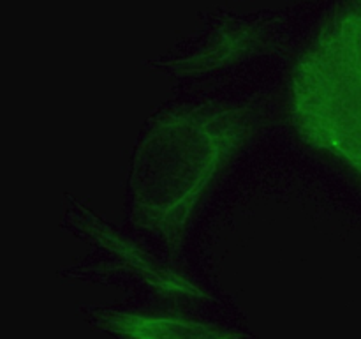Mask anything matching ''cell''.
<instances>
[{
    "label": "cell",
    "instance_id": "1",
    "mask_svg": "<svg viewBox=\"0 0 361 339\" xmlns=\"http://www.w3.org/2000/svg\"><path fill=\"white\" fill-rule=\"evenodd\" d=\"M254 127L256 119L243 108L171 109L157 117L130 165L134 225L178 244L196 203Z\"/></svg>",
    "mask_w": 361,
    "mask_h": 339
},
{
    "label": "cell",
    "instance_id": "2",
    "mask_svg": "<svg viewBox=\"0 0 361 339\" xmlns=\"http://www.w3.org/2000/svg\"><path fill=\"white\" fill-rule=\"evenodd\" d=\"M88 320L116 339H249L238 331L180 316L87 307Z\"/></svg>",
    "mask_w": 361,
    "mask_h": 339
},
{
    "label": "cell",
    "instance_id": "3",
    "mask_svg": "<svg viewBox=\"0 0 361 339\" xmlns=\"http://www.w3.org/2000/svg\"><path fill=\"white\" fill-rule=\"evenodd\" d=\"M74 207H76V210H71L69 225H73V228L81 230V232H76L78 235H81L83 239H88L90 242H97L102 249L109 251L115 256H118L122 261L116 267L130 268L141 281L147 282V285H152L159 292L166 293V295L196 297V299L203 295L201 290L194 288L189 281L182 279L180 275L173 274V272L164 270V267H159L147 254L136 249L126 239L116 235L108 225H104L101 219L95 218L90 210H85L78 203H74Z\"/></svg>",
    "mask_w": 361,
    "mask_h": 339
},
{
    "label": "cell",
    "instance_id": "4",
    "mask_svg": "<svg viewBox=\"0 0 361 339\" xmlns=\"http://www.w3.org/2000/svg\"><path fill=\"white\" fill-rule=\"evenodd\" d=\"M316 41L361 78V6L330 21Z\"/></svg>",
    "mask_w": 361,
    "mask_h": 339
}]
</instances>
